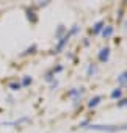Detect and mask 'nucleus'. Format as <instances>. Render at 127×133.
Listing matches in <instances>:
<instances>
[{
    "mask_svg": "<svg viewBox=\"0 0 127 133\" xmlns=\"http://www.w3.org/2000/svg\"><path fill=\"white\" fill-rule=\"evenodd\" d=\"M88 128H91V130H104V131H119V130L127 128V124H124V125H90Z\"/></svg>",
    "mask_w": 127,
    "mask_h": 133,
    "instance_id": "f257e3e1",
    "label": "nucleus"
},
{
    "mask_svg": "<svg viewBox=\"0 0 127 133\" xmlns=\"http://www.w3.org/2000/svg\"><path fill=\"white\" fill-rule=\"evenodd\" d=\"M108 56H110V49L108 47H105V49H102L100 50V53H99V61H107L108 59Z\"/></svg>",
    "mask_w": 127,
    "mask_h": 133,
    "instance_id": "f03ea898",
    "label": "nucleus"
},
{
    "mask_svg": "<svg viewBox=\"0 0 127 133\" xmlns=\"http://www.w3.org/2000/svg\"><path fill=\"white\" fill-rule=\"evenodd\" d=\"M69 36H71V35L68 33L66 36H63V38H61V41H60V42H58V45H56V52H60V50H61L63 47H65V44H66L68 41H69Z\"/></svg>",
    "mask_w": 127,
    "mask_h": 133,
    "instance_id": "7ed1b4c3",
    "label": "nucleus"
},
{
    "mask_svg": "<svg viewBox=\"0 0 127 133\" xmlns=\"http://www.w3.org/2000/svg\"><path fill=\"white\" fill-rule=\"evenodd\" d=\"M100 99H102L100 96H96L94 99H91V100L88 102V107H90V108H94V107H97V105H99V102H100Z\"/></svg>",
    "mask_w": 127,
    "mask_h": 133,
    "instance_id": "20e7f679",
    "label": "nucleus"
},
{
    "mask_svg": "<svg viewBox=\"0 0 127 133\" xmlns=\"http://www.w3.org/2000/svg\"><path fill=\"white\" fill-rule=\"evenodd\" d=\"M102 35L105 36V38H110L111 35H113V27H104V30H102Z\"/></svg>",
    "mask_w": 127,
    "mask_h": 133,
    "instance_id": "39448f33",
    "label": "nucleus"
},
{
    "mask_svg": "<svg viewBox=\"0 0 127 133\" xmlns=\"http://www.w3.org/2000/svg\"><path fill=\"white\" fill-rule=\"evenodd\" d=\"M27 13H28V14H27V17H28V21H30L31 24H35V22L38 21V17H36V14H35L33 11H27Z\"/></svg>",
    "mask_w": 127,
    "mask_h": 133,
    "instance_id": "423d86ee",
    "label": "nucleus"
},
{
    "mask_svg": "<svg viewBox=\"0 0 127 133\" xmlns=\"http://www.w3.org/2000/svg\"><path fill=\"white\" fill-rule=\"evenodd\" d=\"M102 27H104V22H102V21H99V22L94 25V28H93V33H94V35H97V33L100 31V28H102Z\"/></svg>",
    "mask_w": 127,
    "mask_h": 133,
    "instance_id": "0eeeda50",
    "label": "nucleus"
},
{
    "mask_svg": "<svg viewBox=\"0 0 127 133\" xmlns=\"http://www.w3.org/2000/svg\"><path fill=\"white\" fill-rule=\"evenodd\" d=\"M65 30H66V28H65V25H58V30H56V38H60L63 33H65Z\"/></svg>",
    "mask_w": 127,
    "mask_h": 133,
    "instance_id": "6e6552de",
    "label": "nucleus"
},
{
    "mask_svg": "<svg viewBox=\"0 0 127 133\" xmlns=\"http://www.w3.org/2000/svg\"><path fill=\"white\" fill-rule=\"evenodd\" d=\"M111 97H113V99H119V97H121V89H119V88L115 89V91L111 92Z\"/></svg>",
    "mask_w": 127,
    "mask_h": 133,
    "instance_id": "1a4fd4ad",
    "label": "nucleus"
},
{
    "mask_svg": "<svg viewBox=\"0 0 127 133\" xmlns=\"http://www.w3.org/2000/svg\"><path fill=\"white\" fill-rule=\"evenodd\" d=\"M10 88H11L13 91H17V89L21 88V83H16V82H14V83H10Z\"/></svg>",
    "mask_w": 127,
    "mask_h": 133,
    "instance_id": "9d476101",
    "label": "nucleus"
},
{
    "mask_svg": "<svg viewBox=\"0 0 127 133\" xmlns=\"http://www.w3.org/2000/svg\"><path fill=\"white\" fill-rule=\"evenodd\" d=\"M118 80H119V82H121V83H122V82H125V80H127V72H124V74H121V75H119V78H118Z\"/></svg>",
    "mask_w": 127,
    "mask_h": 133,
    "instance_id": "9b49d317",
    "label": "nucleus"
},
{
    "mask_svg": "<svg viewBox=\"0 0 127 133\" xmlns=\"http://www.w3.org/2000/svg\"><path fill=\"white\" fill-rule=\"evenodd\" d=\"M94 72H96V66H93V64H91L90 68H88V75H91V74H94Z\"/></svg>",
    "mask_w": 127,
    "mask_h": 133,
    "instance_id": "f8f14e48",
    "label": "nucleus"
},
{
    "mask_svg": "<svg viewBox=\"0 0 127 133\" xmlns=\"http://www.w3.org/2000/svg\"><path fill=\"white\" fill-rule=\"evenodd\" d=\"M30 83H31V78H30V77H25V78H24V82H22V85H25V86H27V85H30Z\"/></svg>",
    "mask_w": 127,
    "mask_h": 133,
    "instance_id": "ddd939ff",
    "label": "nucleus"
},
{
    "mask_svg": "<svg viewBox=\"0 0 127 133\" xmlns=\"http://www.w3.org/2000/svg\"><path fill=\"white\" fill-rule=\"evenodd\" d=\"M35 49H36V45H31L30 49H27V50H25V53H33V50H35Z\"/></svg>",
    "mask_w": 127,
    "mask_h": 133,
    "instance_id": "4468645a",
    "label": "nucleus"
},
{
    "mask_svg": "<svg viewBox=\"0 0 127 133\" xmlns=\"http://www.w3.org/2000/svg\"><path fill=\"white\" fill-rule=\"evenodd\" d=\"M124 105H127V100H121V102H118V107H124Z\"/></svg>",
    "mask_w": 127,
    "mask_h": 133,
    "instance_id": "2eb2a0df",
    "label": "nucleus"
}]
</instances>
